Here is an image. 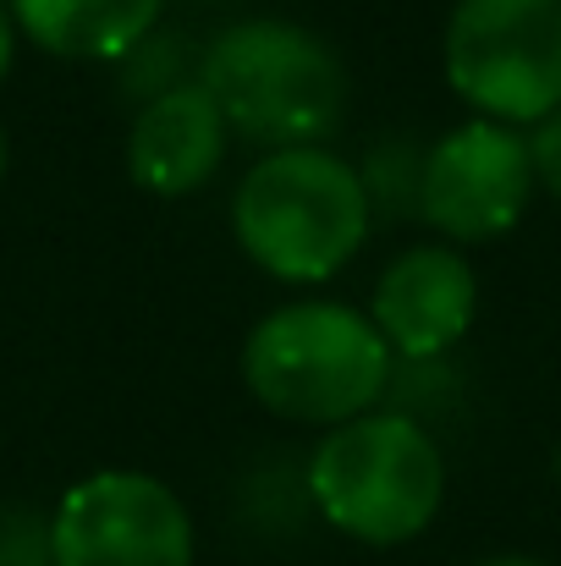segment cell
<instances>
[{"label":"cell","mask_w":561,"mask_h":566,"mask_svg":"<svg viewBox=\"0 0 561 566\" xmlns=\"http://www.w3.org/2000/svg\"><path fill=\"white\" fill-rule=\"evenodd\" d=\"M226 127L264 155L325 144L347 116V66L342 55L298 22L253 17L231 22L209 55L204 77Z\"/></svg>","instance_id":"obj_1"},{"label":"cell","mask_w":561,"mask_h":566,"mask_svg":"<svg viewBox=\"0 0 561 566\" xmlns=\"http://www.w3.org/2000/svg\"><path fill=\"white\" fill-rule=\"evenodd\" d=\"M237 248L287 286L331 281L370 237V182L325 144L276 149L231 192Z\"/></svg>","instance_id":"obj_2"},{"label":"cell","mask_w":561,"mask_h":566,"mask_svg":"<svg viewBox=\"0 0 561 566\" xmlns=\"http://www.w3.org/2000/svg\"><path fill=\"white\" fill-rule=\"evenodd\" d=\"M242 385L287 423H353L391 385V347L347 303H287L242 342Z\"/></svg>","instance_id":"obj_3"},{"label":"cell","mask_w":561,"mask_h":566,"mask_svg":"<svg viewBox=\"0 0 561 566\" xmlns=\"http://www.w3.org/2000/svg\"><path fill=\"white\" fill-rule=\"evenodd\" d=\"M309 495L336 534L359 545H407L440 512L446 462L418 418L364 412L314 446Z\"/></svg>","instance_id":"obj_4"},{"label":"cell","mask_w":561,"mask_h":566,"mask_svg":"<svg viewBox=\"0 0 561 566\" xmlns=\"http://www.w3.org/2000/svg\"><path fill=\"white\" fill-rule=\"evenodd\" d=\"M446 83L485 122L540 127L561 111V0H457Z\"/></svg>","instance_id":"obj_5"},{"label":"cell","mask_w":561,"mask_h":566,"mask_svg":"<svg viewBox=\"0 0 561 566\" xmlns=\"http://www.w3.org/2000/svg\"><path fill=\"white\" fill-rule=\"evenodd\" d=\"M55 566H193V517L155 473L105 468L77 479L50 517Z\"/></svg>","instance_id":"obj_6"},{"label":"cell","mask_w":561,"mask_h":566,"mask_svg":"<svg viewBox=\"0 0 561 566\" xmlns=\"http://www.w3.org/2000/svg\"><path fill=\"white\" fill-rule=\"evenodd\" d=\"M529 198H534L529 138L485 116L451 127L418 166V214L451 248L507 237L523 220Z\"/></svg>","instance_id":"obj_7"},{"label":"cell","mask_w":561,"mask_h":566,"mask_svg":"<svg viewBox=\"0 0 561 566\" xmlns=\"http://www.w3.org/2000/svg\"><path fill=\"white\" fill-rule=\"evenodd\" d=\"M474 308H479V281L468 259L451 242H424L385 264V275L374 281L370 319L380 325L391 353L440 358L468 336Z\"/></svg>","instance_id":"obj_8"},{"label":"cell","mask_w":561,"mask_h":566,"mask_svg":"<svg viewBox=\"0 0 561 566\" xmlns=\"http://www.w3.org/2000/svg\"><path fill=\"white\" fill-rule=\"evenodd\" d=\"M226 144H231V127L220 105L209 99V88L177 83V88H160L138 111L127 133V171L155 198H187L220 171Z\"/></svg>","instance_id":"obj_9"},{"label":"cell","mask_w":561,"mask_h":566,"mask_svg":"<svg viewBox=\"0 0 561 566\" xmlns=\"http://www.w3.org/2000/svg\"><path fill=\"white\" fill-rule=\"evenodd\" d=\"M22 39L61 61H122L133 55L166 0H6Z\"/></svg>","instance_id":"obj_10"},{"label":"cell","mask_w":561,"mask_h":566,"mask_svg":"<svg viewBox=\"0 0 561 566\" xmlns=\"http://www.w3.org/2000/svg\"><path fill=\"white\" fill-rule=\"evenodd\" d=\"M529 166H534V188L561 198V111H551L534 133H529Z\"/></svg>","instance_id":"obj_11"},{"label":"cell","mask_w":561,"mask_h":566,"mask_svg":"<svg viewBox=\"0 0 561 566\" xmlns=\"http://www.w3.org/2000/svg\"><path fill=\"white\" fill-rule=\"evenodd\" d=\"M28 545H50V523L39 528L28 512H6L0 517V566H50V562H28Z\"/></svg>","instance_id":"obj_12"},{"label":"cell","mask_w":561,"mask_h":566,"mask_svg":"<svg viewBox=\"0 0 561 566\" xmlns=\"http://www.w3.org/2000/svg\"><path fill=\"white\" fill-rule=\"evenodd\" d=\"M11 50H17V22H11V6L0 0V77L11 72Z\"/></svg>","instance_id":"obj_13"},{"label":"cell","mask_w":561,"mask_h":566,"mask_svg":"<svg viewBox=\"0 0 561 566\" xmlns=\"http://www.w3.org/2000/svg\"><path fill=\"white\" fill-rule=\"evenodd\" d=\"M479 566H546V562H529V556H496V562H479Z\"/></svg>","instance_id":"obj_14"},{"label":"cell","mask_w":561,"mask_h":566,"mask_svg":"<svg viewBox=\"0 0 561 566\" xmlns=\"http://www.w3.org/2000/svg\"><path fill=\"white\" fill-rule=\"evenodd\" d=\"M6 166H11V138H6V127H0V182H6Z\"/></svg>","instance_id":"obj_15"}]
</instances>
